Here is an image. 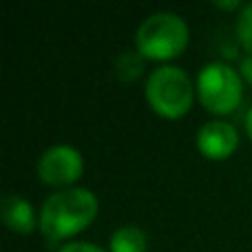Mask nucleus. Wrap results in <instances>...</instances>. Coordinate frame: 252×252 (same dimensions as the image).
<instances>
[{
  "label": "nucleus",
  "mask_w": 252,
  "mask_h": 252,
  "mask_svg": "<svg viewBox=\"0 0 252 252\" xmlns=\"http://www.w3.org/2000/svg\"><path fill=\"white\" fill-rule=\"evenodd\" d=\"M188 27L177 13L159 11L148 16L139 25L135 44L137 53L148 60H173L182 56L184 49L188 47Z\"/></svg>",
  "instance_id": "f03ea898"
},
{
  "label": "nucleus",
  "mask_w": 252,
  "mask_h": 252,
  "mask_svg": "<svg viewBox=\"0 0 252 252\" xmlns=\"http://www.w3.org/2000/svg\"><path fill=\"white\" fill-rule=\"evenodd\" d=\"M237 38H239L241 47L252 56V2L244 4L237 20Z\"/></svg>",
  "instance_id": "1a4fd4ad"
},
{
  "label": "nucleus",
  "mask_w": 252,
  "mask_h": 252,
  "mask_svg": "<svg viewBox=\"0 0 252 252\" xmlns=\"http://www.w3.org/2000/svg\"><path fill=\"white\" fill-rule=\"evenodd\" d=\"M146 100L157 115L177 120L186 115L195 100V87L186 71L177 66H159L146 80Z\"/></svg>",
  "instance_id": "7ed1b4c3"
},
{
  "label": "nucleus",
  "mask_w": 252,
  "mask_h": 252,
  "mask_svg": "<svg viewBox=\"0 0 252 252\" xmlns=\"http://www.w3.org/2000/svg\"><path fill=\"white\" fill-rule=\"evenodd\" d=\"M215 7H219V9H237V7H244V4L239 2V0H232V2H215Z\"/></svg>",
  "instance_id": "ddd939ff"
},
{
  "label": "nucleus",
  "mask_w": 252,
  "mask_h": 252,
  "mask_svg": "<svg viewBox=\"0 0 252 252\" xmlns=\"http://www.w3.org/2000/svg\"><path fill=\"white\" fill-rule=\"evenodd\" d=\"M84 173V159L71 146H51L38 161V177L47 186H71Z\"/></svg>",
  "instance_id": "39448f33"
},
{
  "label": "nucleus",
  "mask_w": 252,
  "mask_h": 252,
  "mask_svg": "<svg viewBox=\"0 0 252 252\" xmlns=\"http://www.w3.org/2000/svg\"><path fill=\"white\" fill-rule=\"evenodd\" d=\"M241 71H244V75L248 78V82H252V56L244 60V64H241Z\"/></svg>",
  "instance_id": "f8f14e48"
},
{
  "label": "nucleus",
  "mask_w": 252,
  "mask_h": 252,
  "mask_svg": "<svg viewBox=\"0 0 252 252\" xmlns=\"http://www.w3.org/2000/svg\"><path fill=\"white\" fill-rule=\"evenodd\" d=\"M97 215V199L87 188L60 190L44 201L40 210V230L47 241H62L91 226Z\"/></svg>",
  "instance_id": "f257e3e1"
},
{
  "label": "nucleus",
  "mask_w": 252,
  "mask_h": 252,
  "mask_svg": "<svg viewBox=\"0 0 252 252\" xmlns=\"http://www.w3.org/2000/svg\"><path fill=\"white\" fill-rule=\"evenodd\" d=\"M111 252H146V235L137 226L118 228L111 237Z\"/></svg>",
  "instance_id": "6e6552de"
},
{
  "label": "nucleus",
  "mask_w": 252,
  "mask_h": 252,
  "mask_svg": "<svg viewBox=\"0 0 252 252\" xmlns=\"http://www.w3.org/2000/svg\"><path fill=\"white\" fill-rule=\"evenodd\" d=\"M58 252H106V250H102L100 246H95V244H87V241H75V244L64 246V248H60Z\"/></svg>",
  "instance_id": "9b49d317"
},
{
  "label": "nucleus",
  "mask_w": 252,
  "mask_h": 252,
  "mask_svg": "<svg viewBox=\"0 0 252 252\" xmlns=\"http://www.w3.org/2000/svg\"><path fill=\"white\" fill-rule=\"evenodd\" d=\"M142 71V56H133V53H124L118 62V73L122 80H135Z\"/></svg>",
  "instance_id": "9d476101"
},
{
  "label": "nucleus",
  "mask_w": 252,
  "mask_h": 252,
  "mask_svg": "<svg viewBox=\"0 0 252 252\" xmlns=\"http://www.w3.org/2000/svg\"><path fill=\"white\" fill-rule=\"evenodd\" d=\"M239 146V133L228 122H208L197 133V148L204 157L221 161L230 157Z\"/></svg>",
  "instance_id": "423d86ee"
},
{
  "label": "nucleus",
  "mask_w": 252,
  "mask_h": 252,
  "mask_svg": "<svg viewBox=\"0 0 252 252\" xmlns=\"http://www.w3.org/2000/svg\"><path fill=\"white\" fill-rule=\"evenodd\" d=\"M0 217L4 226L18 235H31L35 230V215L33 208L20 195H4L0 204Z\"/></svg>",
  "instance_id": "0eeeda50"
},
{
  "label": "nucleus",
  "mask_w": 252,
  "mask_h": 252,
  "mask_svg": "<svg viewBox=\"0 0 252 252\" xmlns=\"http://www.w3.org/2000/svg\"><path fill=\"white\" fill-rule=\"evenodd\" d=\"M197 95L206 111L226 115L241 104L244 82L232 66L223 62H210L197 75Z\"/></svg>",
  "instance_id": "20e7f679"
},
{
  "label": "nucleus",
  "mask_w": 252,
  "mask_h": 252,
  "mask_svg": "<svg viewBox=\"0 0 252 252\" xmlns=\"http://www.w3.org/2000/svg\"><path fill=\"white\" fill-rule=\"evenodd\" d=\"M246 130H248V137L252 139V106H250L248 115H246Z\"/></svg>",
  "instance_id": "4468645a"
}]
</instances>
